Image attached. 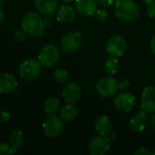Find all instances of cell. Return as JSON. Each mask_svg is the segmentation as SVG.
I'll return each instance as SVG.
<instances>
[{"mask_svg": "<svg viewBox=\"0 0 155 155\" xmlns=\"http://www.w3.org/2000/svg\"><path fill=\"white\" fill-rule=\"evenodd\" d=\"M110 139L105 135H96L89 143L88 151L91 155H105L110 150Z\"/></svg>", "mask_w": 155, "mask_h": 155, "instance_id": "8", "label": "cell"}, {"mask_svg": "<svg viewBox=\"0 0 155 155\" xmlns=\"http://www.w3.org/2000/svg\"><path fill=\"white\" fill-rule=\"evenodd\" d=\"M114 104L119 111L129 113L135 106L136 98L130 93H122L114 98Z\"/></svg>", "mask_w": 155, "mask_h": 155, "instance_id": "10", "label": "cell"}, {"mask_svg": "<svg viewBox=\"0 0 155 155\" xmlns=\"http://www.w3.org/2000/svg\"><path fill=\"white\" fill-rule=\"evenodd\" d=\"M127 48L126 40L121 35H114L111 37L106 45V50L110 55L119 57L122 56Z\"/></svg>", "mask_w": 155, "mask_h": 155, "instance_id": "9", "label": "cell"}, {"mask_svg": "<svg viewBox=\"0 0 155 155\" xmlns=\"http://www.w3.org/2000/svg\"><path fill=\"white\" fill-rule=\"evenodd\" d=\"M53 77L54 80L59 84H65L68 82L69 79V75H68V72L62 68H58L54 71L53 73Z\"/></svg>", "mask_w": 155, "mask_h": 155, "instance_id": "23", "label": "cell"}, {"mask_svg": "<svg viewBox=\"0 0 155 155\" xmlns=\"http://www.w3.org/2000/svg\"><path fill=\"white\" fill-rule=\"evenodd\" d=\"M63 120L55 115L49 114L43 123L42 128L46 136L48 138H57L63 131Z\"/></svg>", "mask_w": 155, "mask_h": 155, "instance_id": "5", "label": "cell"}, {"mask_svg": "<svg viewBox=\"0 0 155 155\" xmlns=\"http://www.w3.org/2000/svg\"><path fill=\"white\" fill-rule=\"evenodd\" d=\"M153 153L151 151H149L147 148H144V147H142V148H139L138 150H136L133 154L134 155H151Z\"/></svg>", "mask_w": 155, "mask_h": 155, "instance_id": "29", "label": "cell"}, {"mask_svg": "<svg viewBox=\"0 0 155 155\" xmlns=\"http://www.w3.org/2000/svg\"><path fill=\"white\" fill-rule=\"evenodd\" d=\"M151 48H152L153 52L155 54V35L151 40Z\"/></svg>", "mask_w": 155, "mask_h": 155, "instance_id": "32", "label": "cell"}, {"mask_svg": "<svg viewBox=\"0 0 155 155\" xmlns=\"http://www.w3.org/2000/svg\"><path fill=\"white\" fill-rule=\"evenodd\" d=\"M26 32L22 30V31H16L15 34V39L18 42V43H23L26 40L27 36H26Z\"/></svg>", "mask_w": 155, "mask_h": 155, "instance_id": "26", "label": "cell"}, {"mask_svg": "<svg viewBox=\"0 0 155 155\" xmlns=\"http://www.w3.org/2000/svg\"><path fill=\"white\" fill-rule=\"evenodd\" d=\"M60 58V52L57 45L53 44L46 45L40 50L37 60L41 64V65L46 67L54 66Z\"/></svg>", "mask_w": 155, "mask_h": 155, "instance_id": "3", "label": "cell"}, {"mask_svg": "<svg viewBox=\"0 0 155 155\" xmlns=\"http://www.w3.org/2000/svg\"><path fill=\"white\" fill-rule=\"evenodd\" d=\"M4 19H5V14H4L3 10L0 8V25L3 24V22H4Z\"/></svg>", "mask_w": 155, "mask_h": 155, "instance_id": "33", "label": "cell"}, {"mask_svg": "<svg viewBox=\"0 0 155 155\" xmlns=\"http://www.w3.org/2000/svg\"><path fill=\"white\" fill-rule=\"evenodd\" d=\"M119 88V83L111 76H104L99 80L96 85V91L101 97L107 98L113 95Z\"/></svg>", "mask_w": 155, "mask_h": 155, "instance_id": "7", "label": "cell"}, {"mask_svg": "<svg viewBox=\"0 0 155 155\" xmlns=\"http://www.w3.org/2000/svg\"><path fill=\"white\" fill-rule=\"evenodd\" d=\"M76 10L71 5H61L57 11V20L61 23H69L75 19Z\"/></svg>", "mask_w": 155, "mask_h": 155, "instance_id": "18", "label": "cell"}, {"mask_svg": "<svg viewBox=\"0 0 155 155\" xmlns=\"http://www.w3.org/2000/svg\"><path fill=\"white\" fill-rule=\"evenodd\" d=\"M41 64L38 60H25L18 68L19 76L26 81H33L37 79L41 73Z\"/></svg>", "mask_w": 155, "mask_h": 155, "instance_id": "4", "label": "cell"}, {"mask_svg": "<svg viewBox=\"0 0 155 155\" xmlns=\"http://www.w3.org/2000/svg\"><path fill=\"white\" fill-rule=\"evenodd\" d=\"M141 104L147 113H155V86L149 85L142 93Z\"/></svg>", "mask_w": 155, "mask_h": 155, "instance_id": "11", "label": "cell"}, {"mask_svg": "<svg viewBox=\"0 0 155 155\" xmlns=\"http://www.w3.org/2000/svg\"><path fill=\"white\" fill-rule=\"evenodd\" d=\"M104 70L108 74H115L119 70V61L117 57L111 55L104 63Z\"/></svg>", "mask_w": 155, "mask_h": 155, "instance_id": "22", "label": "cell"}, {"mask_svg": "<svg viewBox=\"0 0 155 155\" xmlns=\"http://www.w3.org/2000/svg\"><path fill=\"white\" fill-rule=\"evenodd\" d=\"M149 122V117L145 111L138 112L136 114L132 116V118L130 121V125L132 131L134 132H143L146 129Z\"/></svg>", "mask_w": 155, "mask_h": 155, "instance_id": "15", "label": "cell"}, {"mask_svg": "<svg viewBox=\"0 0 155 155\" xmlns=\"http://www.w3.org/2000/svg\"><path fill=\"white\" fill-rule=\"evenodd\" d=\"M152 124H153V129L155 130V113L154 114H153V118H152Z\"/></svg>", "mask_w": 155, "mask_h": 155, "instance_id": "35", "label": "cell"}, {"mask_svg": "<svg viewBox=\"0 0 155 155\" xmlns=\"http://www.w3.org/2000/svg\"><path fill=\"white\" fill-rule=\"evenodd\" d=\"M15 153L9 143L1 142L0 143V154H12Z\"/></svg>", "mask_w": 155, "mask_h": 155, "instance_id": "24", "label": "cell"}, {"mask_svg": "<svg viewBox=\"0 0 155 155\" xmlns=\"http://www.w3.org/2000/svg\"><path fill=\"white\" fill-rule=\"evenodd\" d=\"M94 127L98 134L106 136L110 134L112 131V123L108 116L101 115L96 119Z\"/></svg>", "mask_w": 155, "mask_h": 155, "instance_id": "16", "label": "cell"}, {"mask_svg": "<svg viewBox=\"0 0 155 155\" xmlns=\"http://www.w3.org/2000/svg\"><path fill=\"white\" fill-rule=\"evenodd\" d=\"M96 0H75L76 10L82 15L91 16L97 11Z\"/></svg>", "mask_w": 155, "mask_h": 155, "instance_id": "14", "label": "cell"}, {"mask_svg": "<svg viewBox=\"0 0 155 155\" xmlns=\"http://www.w3.org/2000/svg\"><path fill=\"white\" fill-rule=\"evenodd\" d=\"M22 28L28 35L34 37H39L45 32L46 22L37 13L29 12L23 17Z\"/></svg>", "mask_w": 155, "mask_h": 155, "instance_id": "2", "label": "cell"}, {"mask_svg": "<svg viewBox=\"0 0 155 155\" xmlns=\"http://www.w3.org/2000/svg\"><path fill=\"white\" fill-rule=\"evenodd\" d=\"M61 48L64 54L79 50L83 44V36L79 32H69L61 39Z\"/></svg>", "mask_w": 155, "mask_h": 155, "instance_id": "6", "label": "cell"}, {"mask_svg": "<svg viewBox=\"0 0 155 155\" xmlns=\"http://www.w3.org/2000/svg\"><path fill=\"white\" fill-rule=\"evenodd\" d=\"M153 154H155V150H154V151H153Z\"/></svg>", "mask_w": 155, "mask_h": 155, "instance_id": "38", "label": "cell"}, {"mask_svg": "<svg viewBox=\"0 0 155 155\" xmlns=\"http://www.w3.org/2000/svg\"><path fill=\"white\" fill-rule=\"evenodd\" d=\"M143 2H144L145 4H147V5H151V4L154 3L155 0H143Z\"/></svg>", "mask_w": 155, "mask_h": 155, "instance_id": "34", "label": "cell"}, {"mask_svg": "<svg viewBox=\"0 0 155 155\" xmlns=\"http://www.w3.org/2000/svg\"><path fill=\"white\" fill-rule=\"evenodd\" d=\"M62 96L68 104H75L80 97V87L77 83L69 82L65 84Z\"/></svg>", "mask_w": 155, "mask_h": 155, "instance_id": "12", "label": "cell"}, {"mask_svg": "<svg viewBox=\"0 0 155 155\" xmlns=\"http://www.w3.org/2000/svg\"><path fill=\"white\" fill-rule=\"evenodd\" d=\"M148 15L152 18H155V2L150 5V6L148 8Z\"/></svg>", "mask_w": 155, "mask_h": 155, "instance_id": "31", "label": "cell"}, {"mask_svg": "<svg viewBox=\"0 0 155 155\" xmlns=\"http://www.w3.org/2000/svg\"><path fill=\"white\" fill-rule=\"evenodd\" d=\"M131 87V82L128 79H122L119 82V88L122 90H127Z\"/></svg>", "mask_w": 155, "mask_h": 155, "instance_id": "28", "label": "cell"}, {"mask_svg": "<svg viewBox=\"0 0 155 155\" xmlns=\"http://www.w3.org/2000/svg\"><path fill=\"white\" fill-rule=\"evenodd\" d=\"M17 89V81L15 76L10 74H0V93L11 94Z\"/></svg>", "mask_w": 155, "mask_h": 155, "instance_id": "13", "label": "cell"}, {"mask_svg": "<svg viewBox=\"0 0 155 155\" xmlns=\"http://www.w3.org/2000/svg\"><path fill=\"white\" fill-rule=\"evenodd\" d=\"M59 105H60V102L57 97L51 96L48 97L45 100L44 102V111L48 114H55L56 113L58 112L59 110Z\"/></svg>", "mask_w": 155, "mask_h": 155, "instance_id": "21", "label": "cell"}, {"mask_svg": "<svg viewBox=\"0 0 155 155\" xmlns=\"http://www.w3.org/2000/svg\"><path fill=\"white\" fill-rule=\"evenodd\" d=\"M78 116V109L72 104H66L59 110V117L66 122H72Z\"/></svg>", "mask_w": 155, "mask_h": 155, "instance_id": "19", "label": "cell"}, {"mask_svg": "<svg viewBox=\"0 0 155 155\" xmlns=\"http://www.w3.org/2000/svg\"><path fill=\"white\" fill-rule=\"evenodd\" d=\"M97 4L102 7H110L115 4L116 0H96Z\"/></svg>", "mask_w": 155, "mask_h": 155, "instance_id": "27", "label": "cell"}, {"mask_svg": "<svg viewBox=\"0 0 155 155\" xmlns=\"http://www.w3.org/2000/svg\"><path fill=\"white\" fill-rule=\"evenodd\" d=\"M8 141H9V144L11 145L14 153H16L19 150V148L22 146V144L24 143L23 132L20 131V130L12 131L8 135Z\"/></svg>", "mask_w": 155, "mask_h": 155, "instance_id": "20", "label": "cell"}, {"mask_svg": "<svg viewBox=\"0 0 155 155\" xmlns=\"http://www.w3.org/2000/svg\"><path fill=\"white\" fill-rule=\"evenodd\" d=\"M5 0H0V6H2L5 4Z\"/></svg>", "mask_w": 155, "mask_h": 155, "instance_id": "36", "label": "cell"}, {"mask_svg": "<svg viewBox=\"0 0 155 155\" xmlns=\"http://www.w3.org/2000/svg\"><path fill=\"white\" fill-rule=\"evenodd\" d=\"M61 1L66 2V3H69V2H72V1H74V0H61Z\"/></svg>", "mask_w": 155, "mask_h": 155, "instance_id": "37", "label": "cell"}, {"mask_svg": "<svg viewBox=\"0 0 155 155\" xmlns=\"http://www.w3.org/2000/svg\"><path fill=\"white\" fill-rule=\"evenodd\" d=\"M140 14L138 5L132 0H116L114 4V15L124 22L135 20Z\"/></svg>", "mask_w": 155, "mask_h": 155, "instance_id": "1", "label": "cell"}, {"mask_svg": "<svg viewBox=\"0 0 155 155\" xmlns=\"http://www.w3.org/2000/svg\"><path fill=\"white\" fill-rule=\"evenodd\" d=\"M10 114L6 111H3L0 113V121L3 123H7L10 120Z\"/></svg>", "mask_w": 155, "mask_h": 155, "instance_id": "30", "label": "cell"}, {"mask_svg": "<svg viewBox=\"0 0 155 155\" xmlns=\"http://www.w3.org/2000/svg\"><path fill=\"white\" fill-rule=\"evenodd\" d=\"M34 5L41 14L47 15H52L58 8L57 0H34Z\"/></svg>", "mask_w": 155, "mask_h": 155, "instance_id": "17", "label": "cell"}, {"mask_svg": "<svg viewBox=\"0 0 155 155\" xmlns=\"http://www.w3.org/2000/svg\"><path fill=\"white\" fill-rule=\"evenodd\" d=\"M96 18L99 21H106L109 18V13L107 10L100 8V9H97L96 13H95Z\"/></svg>", "mask_w": 155, "mask_h": 155, "instance_id": "25", "label": "cell"}]
</instances>
